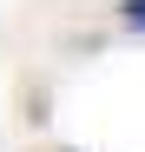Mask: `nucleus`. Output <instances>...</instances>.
Returning <instances> with one entry per match:
<instances>
[{"label":"nucleus","instance_id":"nucleus-1","mask_svg":"<svg viewBox=\"0 0 145 152\" xmlns=\"http://www.w3.org/2000/svg\"><path fill=\"white\" fill-rule=\"evenodd\" d=\"M125 27H138V33H145V0H125Z\"/></svg>","mask_w":145,"mask_h":152}]
</instances>
